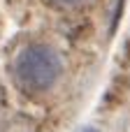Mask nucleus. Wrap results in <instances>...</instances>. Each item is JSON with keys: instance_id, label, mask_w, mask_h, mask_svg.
<instances>
[{"instance_id": "nucleus-1", "label": "nucleus", "mask_w": 130, "mask_h": 132, "mask_svg": "<svg viewBox=\"0 0 130 132\" xmlns=\"http://www.w3.org/2000/svg\"><path fill=\"white\" fill-rule=\"evenodd\" d=\"M60 70L58 56L47 46H28L16 58V79L28 90L49 88Z\"/></svg>"}, {"instance_id": "nucleus-2", "label": "nucleus", "mask_w": 130, "mask_h": 132, "mask_svg": "<svg viewBox=\"0 0 130 132\" xmlns=\"http://www.w3.org/2000/svg\"><path fill=\"white\" fill-rule=\"evenodd\" d=\"M60 5H77V2H84V0H58Z\"/></svg>"}]
</instances>
